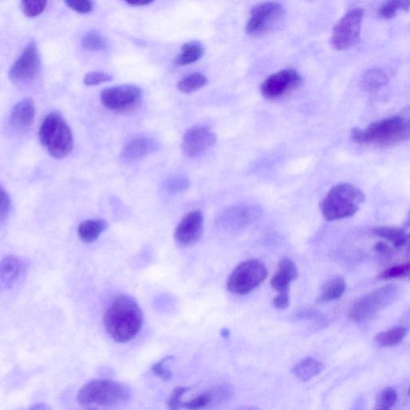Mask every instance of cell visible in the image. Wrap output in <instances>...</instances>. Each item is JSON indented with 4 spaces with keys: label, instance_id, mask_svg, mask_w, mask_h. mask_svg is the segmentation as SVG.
<instances>
[{
    "label": "cell",
    "instance_id": "obj_1",
    "mask_svg": "<svg viewBox=\"0 0 410 410\" xmlns=\"http://www.w3.org/2000/svg\"><path fill=\"white\" fill-rule=\"evenodd\" d=\"M105 329L118 343L132 340L143 326V314L132 297L118 296L111 302L104 316Z\"/></svg>",
    "mask_w": 410,
    "mask_h": 410
},
{
    "label": "cell",
    "instance_id": "obj_2",
    "mask_svg": "<svg viewBox=\"0 0 410 410\" xmlns=\"http://www.w3.org/2000/svg\"><path fill=\"white\" fill-rule=\"evenodd\" d=\"M352 140L359 145H392L410 139V108L399 115L370 124L364 129H353Z\"/></svg>",
    "mask_w": 410,
    "mask_h": 410
},
{
    "label": "cell",
    "instance_id": "obj_3",
    "mask_svg": "<svg viewBox=\"0 0 410 410\" xmlns=\"http://www.w3.org/2000/svg\"><path fill=\"white\" fill-rule=\"evenodd\" d=\"M364 201L365 196L361 190L350 184H338L323 200L321 213L328 221L349 218L356 214Z\"/></svg>",
    "mask_w": 410,
    "mask_h": 410
},
{
    "label": "cell",
    "instance_id": "obj_4",
    "mask_svg": "<svg viewBox=\"0 0 410 410\" xmlns=\"http://www.w3.org/2000/svg\"><path fill=\"white\" fill-rule=\"evenodd\" d=\"M131 396L126 384L105 379L93 380L79 389L78 402L84 407H109L127 401Z\"/></svg>",
    "mask_w": 410,
    "mask_h": 410
},
{
    "label": "cell",
    "instance_id": "obj_5",
    "mask_svg": "<svg viewBox=\"0 0 410 410\" xmlns=\"http://www.w3.org/2000/svg\"><path fill=\"white\" fill-rule=\"evenodd\" d=\"M39 139L50 156L55 159L67 157L74 147L72 129L64 117L57 113H49L43 119L39 130Z\"/></svg>",
    "mask_w": 410,
    "mask_h": 410
},
{
    "label": "cell",
    "instance_id": "obj_6",
    "mask_svg": "<svg viewBox=\"0 0 410 410\" xmlns=\"http://www.w3.org/2000/svg\"><path fill=\"white\" fill-rule=\"evenodd\" d=\"M399 288L394 284L371 292L353 304L348 314L349 318L352 321L362 322L374 318L395 300Z\"/></svg>",
    "mask_w": 410,
    "mask_h": 410
},
{
    "label": "cell",
    "instance_id": "obj_7",
    "mask_svg": "<svg viewBox=\"0 0 410 410\" xmlns=\"http://www.w3.org/2000/svg\"><path fill=\"white\" fill-rule=\"evenodd\" d=\"M268 275L265 265L258 260H248L238 265L227 282V288L232 294L245 295L257 288Z\"/></svg>",
    "mask_w": 410,
    "mask_h": 410
},
{
    "label": "cell",
    "instance_id": "obj_8",
    "mask_svg": "<svg viewBox=\"0 0 410 410\" xmlns=\"http://www.w3.org/2000/svg\"><path fill=\"white\" fill-rule=\"evenodd\" d=\"M142 92L135 85H119L105 89L101 94L104 108L119 113H131L142 101Z\"/></svg>",
    "mask_w": 410,
    "mask_h": 410
},
{
    "label": "cell",
    "instance_id": "obj_9",
    "mask_svg": "<svg viewBox=\"0 0 410 410\" xmlns=\"http://www.w3.org/2000/svg\"><path fill=\"white\" fill-rule=\"evenodd\" d=\"M285 15L282 6L276 2L259 4L252 9L246 33L253 36H262L277 28Z\"/></svg>",
    "mask_w": 410,
    "mask_h": 410
},
{
    "label": "cell",
    "instance_id": "obj_10",
    "mask_svg": "<svg viewBox=\"0 0 410 410\" xmlns=\"http://www.w3.org/2000/svg\"><path fill=\"white\" fill-rule=\"evenodd\" d=\"M364 14L362 9H353L335 25L331 38L335 49L344 51L357 45L361 37Z\"/></svg>",
    "mask_w": 410,
    "mask_h": 410
},
{
    "label": "cell",
    "instance_id": "obj_11",
    "mask_svg": "<svg viewBox=\"0 0 410 410\" xmlns=\"http://www.w3.org/2000/svg\"><path fill=\"white\" fill-rule=\"evenodd\" d=\"M303 84V79L297 70H284L272 74L260 87L266 99L275 101L287 96Z\"/></svg>",
    "mask_w": 410,
    "mask_h": 410
},
{
    "label": "cell",
    "instance_id": "obj_12",
    "mask_svg": "<svg viewBox=\"0 0 410 410\" xmlns=\"http://www.w3.org/2000/svg\"><path fill=\"white\" fill-rule=\"evenodd\" d=\"M40 58L36 43L31 40L23 52L12 65L9 77L16 84H26L33 82L38 77Z\"/></svg>",
    "mask_w": 410,
    "mask_h": 410
},
{
    "label": "cell",
    "instance_id": "obj_13",
    "mask_svg": "<svg viewBox=\"0 0 410 410\" xmlns=\"http://www.w3.org/2000/svg\"><path fill=\"white\" fill-rule=\"evenodd\" d=\"M262 215L256 205H236L226 209L217 219V225L228 231H237L252 225Z\"/></svg>",
    "mask_w": 410,
    "mask_h": 410
},
{
    "label": "cell",
    "instance_id": "obj_14",
    "mask_svg": "<svg viewBox=\"0 0 410 410\" xmlns=\"http://www.w3.org/2000/svg\"><path fill=\"white\" fill-rule=\"evenodd\" d=\"M216 140V135L208 128H192L183 136L182 150L190 158L201 157L215 145Z\"/></svg>",
    "mask_w": 410,
    "mask_h": 410
},
{
    "label": "cell",
    "instance_id": "obj_15",
    "mask_svg": "<svg viewBox=\"0 0 410 410\" xmlns=\"http://www.w3.org/2000/svg\"><path fill=\"white\" fill-rule=\"evenodd\" d=\"M203 227V214L199 210L192 211L179 223L175 231V240L182 246L194 245L200 240Z\"/></svg>",
    "mask_w": 410,
    "mask_h": 410
},
{
    "label": "cell",
    "instance_id": "obj_16",
    "mask_svg": "<svg viewBox=\"0 0 410 410\" xmlns=\"http://www.w3.org/2000/svg\"><path fill=\"white\" fill-rule=\"evenodd\" d=\"M159 148L158 142L152 138H138L128 143L121 153L123 160L135 161L144 158L156 152Z\"/></svg>",
    "mask_w": 410,
    "mask_h": 410
},
{
    "label": "cell",
    "instance_id": "obj_17",
    "mask_svg": "<svg viewBox=\"0 0 410 410\" xmlns=\"http://www.w3.org/2000/svg\"><path fill=\"white\" fill-rule=\"evenodd\" d=\"M35 116V107L32 99H24L18 102L12 109L10 122L17 130H26L33 126Z\"/></svg>",
    "mask_w": 410,
    "mask_h": 410
},
{
    "label": "cell",
    "instance_id": "obj_18",
    "mask_svg": "<svg viewBox=\"0 0 410 410\" xmlns=\"http://www.w3.org/2000/svg\"><path fill=\"white\" fill-rule=\"evenodd\" d=\"M298 277L295 264L289 258H284L279 263L277 270L271 279V287L278 292L289 291L290 284Z\"/></svg>",
    "mask_w": 410,
    "mask_h": 410
},
{
    "label": "cell",
    "instance_id": "obj_19",
    "mask_svg": "<svg viewBox=\"0 0 410 410\" xmlns=\"http://www.w3.org/2000/svg\"><path fill=\"white\" fill-rule=\"evenodd\" d=\"M27 268L23 260L16 256H9L3 259L1 263V282L9 289L18 279L24 275Z\"/></svg>",
    "mask_w": 410,
    "mask_h": 410
},
{
    "label": "cell",
    "instance_id": "obj_20",
    "mask_svg": "<svg viewBox=\"0 0 410 410\" xmlns=\"http://www.w3.org/2000/svg\"><path fill=\"white\" fill-rule=\"evenodd\" d=\"M108 223L102 219L87 220L79 223L78 236L84 243H92L106 230Z\"/></svg>",
    "mask_w": 410,
    "mask_h": 410
},
{
    "label": "cell",
    "instance_id": "obj_21",
    "mask_svg": "<svg viewBox=\"0 0 410 410\" xmlns=\"http://www.w3.org/2000/svg\"><path fill=\"white\" fill-rule=\"evenodd\" d=\"M204 48L201 42L192 40L184 43L176 58L177 66H187L196 63L204 55Z\"/></svg>",
    "mask_w": 410,
    "mask_h": 410
},
{
    "label": "cell",
    "instance_id": "obj_22",
    "mask_svg": "<svg viewBox=\"0 0 410 410\" xmlns=\"http://www.w3.org/2000/svg\"><path fill=\"white\" fill-rule=\"evenodd\" d=\"M345 289V279L340 276L333 277L322 285L318 301L329 302L338 300L344 294Z\"/></svg>",
    "mask_w": 410,
    "mask_h": 410
},
{
    "label": "cell",
    "instance_id": "obj_23",
    "mask_svg": "<svg viewBox=\"0 0 410 410\" xmlns=\"http://www.w3.org/2000/svg\"><path fill=\"white\" fill-rule=\"evenodd\" d=\"M324 369V365L312 358H307L298 362L293 370L294 375L301 381H309L318 376Z\"/></svg>",
    "mask_w": 410,
    "mask_h": 410
},
{
    "label": "cell",
    "instance_id": "obj_24",
    "mask_svg": "<svg viewBox=\"0 0 410 410\" xmlns=\"http://www.w3.org/2000/svg\"><path fill=\"white\" fill-rule=\"evenodd\" d=\"M388 82V77L386 72L380 70H371L366 71L361 78L360 85L365 92H375Z\"/></svg>",
    "mask_w": 410,
    "mask_h": 410
},
{
    "label": "cell",
    "instance_id": "obj_25",
    "mask_svg": "<svg viewBox=\"0 0 410 410\" xmlns=\"http://www.w3.org/2000/svg\"><path fill=\"white\" fill-rule=\"evenodd\" d=\"M408 328L396 327L378 333L375 338V343L382 347H391L399 345L406 338Z\"/></svg>",
    "mask_w": 410,
    "mask_h": 410
},
{
    "label": "cell",
    "instance_id": "obj_26",
    "mask_svg": "<svg viewBox=\"0 0 410 410\" xmlns=\"http://www.w3.org/2000/svg\"><path fill=\"white\" fill-rule=\"evenodd\" d=\"M207 83L206 77L201 73H194L179 80L177 89L179 92L189 94V93L201 89Z\"/></svg>",
    "mask_w": 410,
    "mask_h": 410
},
{
    "label": "cell",
    "instance_id": "obj_27",
    "mask_svg": "<svg viewBox=\"0 0 410 410\" xmlns=\"http://www.w3.org/2000/svg\"><path fill=\"white\" fill-rule=\"evenodd\" d=\"M374 233L378 237L392 242L397 248L407 243V235L399 228L380 227L374 229Z\"/></svg>",
    "mask_w": 410,
    "mask_h": 410
},
{
    "label": "cell",
    "instance_id": "obj_28",
    "mask_svg": "<svg viewBox=\"0 0 410 410\" xmlns=\"http://www.w3.org/2000/svg\"><path fill=\"white\" fill-rule=\"evenodd\" d=\"M410 9V0H386L379 10V15L383 18L390 20L400 11Z\"/></svg>",
    "mask_w": 410,
    "mask_h": 410
},
{
    "label": "cell",
    "instance_id": "obj_29",
    "mask_svg": "<svg viewBox=\"0 0 410 410\" xmlns=\"http://www.w3.org/2000/svg\"><path fill=\"white\" fill-rule=\"evenodd\" d=\"M82 45L88 51L97 52L106 48L107 43L101 35L96 33H89L83 37Z\"/></svg>",
    "mask_w": 410,
    "mask_h": 410
},
{
    "label": "cell",
    "instance_id": "obj_30",
    "mask_svg": "<svg viewBox=\"0 0 410 410\" xmlns=\"http://www.w3.org/2000/svg\"><path fill=\"white\" fill-rule=\"evenodd\" d=\"M48 0H21V7L25 16L35 18L45 10Z\"/></svg>",
    "mask_w": 410,
    "mask_h": 410
},
{
    "label": "cell",
    "instance_id": "obj_31",
    "mask_svg": "<svg viewBox=\"0 0 410 410\" xmlns=\"http://www.w3.org/2000/svg\"><path fill=\"white\" fill-rule=\"evenodd\" d=\"M397 400V394L394 389L387 387L378 395L375 409L387 410L392 408Z\"/></svg>",
    "mask_w": 410,
    "mask_h": 410
},
{
    "label": "cell",
    "instance_id": "obj_32",
    "mask_svg": "<svg viewBox=\"0 0 410 410\" xmlns=\"http://www.w3.org/2000/svg\"><path fill=\"white\" fill-rule=\"evenodd\" d=\"M409 276H410V263L390 267V268L382 272L379 277L384 279H389L406 277Z\"/></svg>",
    "mask_w": 410,
    "mask_h": 410
},
{
    "label": "cell",
    "instance_id": "obj_33",
    "mask_svg": "<svg viewBox=\"0 0 410 410\" xmlns=\"http://www.w3.org/2000/svg\"><path fill=\"white\" fill-rule=\"evenodd\" d=\"M210 404H213V396L209 391L208 393L198 395L190 401L183 403L182 406L188 409H201L209 406Z\"/></svg>",
    "mask_w": 410,
    "mask_h": 410
},
{
    "label": "cell",
    "instance_id": "obj_34",
    "mask_svg": "<svg viewBox=\"0 0 410 410\" xmlns=\"http://www.w3.org/2000/svg\"><path fill=\"white\" fill-rule=\"evenodd\" d=\"M68 8L79 14H89L93 10L92 0H64Z\"/></svg>",
    "mask_w": 410,
    "mask_h": 410
},
{
    "label": "cell",
    "instance_id": "obj_35",
    "mask_svg": "<svg viewBox=\"0 0 410 410\" xmlns=\"http://www.w3.org/2000/svg\"><path fill=\"white\" fill-rule=\"evenodd\" d=\"M111 74L101 72H92L86 74L84 82L87 86H96L113 80Z\"/></svg>",
    "mask_w": 410,
    "mask_h": 410
},
{
    "label": "cell",
    "instance_id": "obj_36",
    "mask_svg": "<svg viewBox=\"0 0 410 410\" xmlns=\"http://www.w3.org/2000/svg\"><path fill=\"white\" fill-rule=\"evenodd\" d=\"M189 187V182L182 177L170 179L165 184V190L172 194H179L187 190Z\"/></svg>",
    "mask_w": 410,
    "mask_h": 410
},
{
    "label": "cell",
    "instance_id": "obj_37",
    "mask_svg": "<svg viewBox=\"0 0 410 410\" xmlns=\"http://www.w3.org/2000/svg\"><path fill=\"white\" fill-rule=\"evenodd\" d=\"M171 359H173V357L169 356L160 360L157 364L153 365L152 367L153 374L164 381L171 380L172 377V372L165 366V363Z\"/></svg>",
    "mask_w": 410,
    "mask_h": 410
},
{
    "label": "cell",
    "instance_id": "obj_38",
    "mask_svg": "<svg viewBox=\"0 0 410 410\" xmlns=\"http://www.w3.org/2000/svg\"><path fill=\"white\" fill-rule=\"evenodd\" d=\"M189 389L187 387H177L174 389L169 401H167V406L172 409L181 408L182 397L188 392Z\"/></svg>",
    "mask_w": 410,
    "mask_h": 410
},
{
    "label": "cell",
    "instance_id": "obj_39",
    "mask_svg": "<svg viewBox=\"0 0 410 410\" xmlns=\"http://www.w3.org/2000/svg\"><path fill=\"white\" fill-rule=\"evenodd\" d=\"M11 206V201L9 194L4 189H1V204H0V218L4 221L7 218Z\"/></svg>",
    "mask_w": 410,
    "mask_h": 410
},
{
    "label": "cell",
    "instance_id": "obj_40",
    "mask_svg": "<svg viewBox=\"0 0 410 410\" xmlns=\"http://www.w3.org/2000/svg\"><path fill=\"white\" fill-rule=\"evenodd\" d=\"M273 306L279 309H287L289 306V291L279 292L272 300Z\"/></svg>",
    "mask_w": 410,
    "mask_h": 410
},
{
    "label": "cell",
    "instance_id": "obj_41",
    "mask_svg": "<svg viewBox=\"0 0 410 410\" xmlns=\"http://www.w3.org/2000/svg\"><path fill=\"white\" fill-rule=\"evenodd\" d=\"M127 4L135 7H140V6H148L153 4L156 0H124Z\"/></svg>",
    "mask_w": 410,
    "mask_h": 410
},
{
    "label": "cell",
    "instance_id": "obj_42",
    "mask_svg": "<svg viewBox=\"0 0 410 410\" xmlns=\"http://www.w3.org/2000/svg\"><path fill=\"white\" fill-rule=\"evenodd\" d=\"M375 248L377 252L383 254H387L391 250L389 246L387 244L382 243V242L377 243L375 246Z\"/></svg>",
    "mask_w": 410,
    "mask_h": 410
},
{
    "label": "cell",
    "instance_id": "obj_43",
    "mask_svg": "<svg viewBox=\"0 0 410 410\" xmlns=\"http://www.w3.org/2000/svg\"><path fill=\"white\" fill-rule=\"evenodd\" d=\"M409 394H410V387H409Z\"/></svg>",
    "mask_w": 410,
    "mask_h": 410
}]
</instances>
